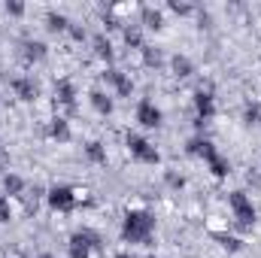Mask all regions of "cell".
Here are the masks:
<instances>
[{
	"instance_id": "6da1fadb",
	"label": "cell",
	"mask_w": 261,
	"mask_h": 258,
	"mask_svg": "<svg viewBox=\"0 0 261 258\" xmlns=\"http://www.w3.org/2000/svg\"><path fill=\"white\" fill-rule=\"evenodd\" d=\"M152 231H155V216L149 210H128L125 213V225H122L125 243H149Z\"/></svg>"
},
{
	"instance_id": "7a4b0ae2",
	"label": "cell",
	"mask_w": 261,
	"mask_h": 258,
	"mask_svg": "<svg viewBox=\"0 0 261 258\" xmlns=\"http://www.w3.org/2000/svg\"><path fill=\"white\" fill-rule=\"evenodd\" d=\"M228 203H231V210H234L237 225H240L243 231H249V228L255 225V207H252V200L246 197V192H231L228 194Z\"/></svg>"
},
{
	"instance_id": "3957f363",
	"label": "cell",
	"mask_w": 261,
	"mask_h": 258,
	"mask_svg": "<svg viewBox=\"0 0 261 258\" xmlns=\"http://www.w3.org/2000/svg\"><path fill=\"white\" fill-rule=\"evenodd\" d=\"M91 249H100V237L94 231H76L70 237V258H91Z\"/></svg>"
},
{
	"instance_id": "277c9868",
	"label": "cell",
	"mask_w": 261,
	"mask_h": 258,
	"mask_svg": "<svg viewBox=\"0 0 261 258\" xmlns=\"http://www.w3.org/2000/svg\"><path fill=\"white\" fill-rule=\"evenodd\" d=\"M128 146H130V155H134L137 161H143V164H158V161H161L158 149H155L146 137H140V134H128Z\"/></svg>"
},
{
	"instance_id": "5b68a950",
	"label": "cell",
	"mask_w": 261,
	"mask_h": 258,
	"mask_svg": "<svg viewBox=\"0 0 261 258\" xmlns=\"http://www.w3.org/2000/svg\"><path fill=\"white\" fill-rule=\"evenodd\" d=\"M49 207L58 210V213H70V210L76 207V192H73L70 186H55V189H49Z\"/></svg>"
},
{
	"instance_id": "8992f818",
	"label": "cell",
	"mask_w": 261,
	"mask_h": 258,
	"mask_svg": "<svg viewBox=\"0 0 261 258\" xmlns=\"http://www.w3.org/2000/svg\"><path fill=\"white\" fill-rule=\"evenodd\" d=\"M137 122H140L143 128H158V125H161V110H158L152 100H140V107H137Z\"/></svg>"
},
{
	"instance_id": "52a82bcc",
	"label": "cell",
	"mask_w": 261,
	"mask_h": 258,
	"mask_svg": "<svg viewBox=\"0 0 261 258\" xmlns=\"http://www.w3.org/2000/svg\"><path fill=\"white\" fill-rule=\"evenodd\" d=\"M195 110H197V125H203L206 119L216 116V104H213V94L210 91H195Z\"/></svg>"
},
{
	"instance_id": "ba28073f",
	"label": "cell",
	"mask_w": 261,
	"mask_h": 258,
	"mask_svg": "<svg viewBox=\"0 0 261 258\" xmlns=\"http://www.w3.org/2000/svg\"><path fill=\"white\" fill-rule=\"evenodd\" d=\"M186 152H189V155H197V158H203V161H210L213 155H219V152H216V146H213L206 137H195V140H189Z\"/></svg>"
},
{
	"instance_id": "9c48e42d",
	"label": "cell",
	"mask_w": 261,
	"mask_h": 258,
	"mask_svg": "<svg viewBox=\"0 0 261 258\" xmlns=\"http://www.w3.org/2000/svg\"><path fill=\"white\" fill-rule=\"evenodd\" d=\"M103 76H107V82H113V88H116L122 97H130V91H134V82H130L125 73H119V70H107Z\"/></svg>"
},
{
	"instance_id": "30bf717a",
	"label": "cell",
	"mask_w": 261,
	"mask_h": 258,
	"mask_svg": "<svg viewBox=\"0 0 261 258\" xmlns=\"http://www.w3.org/2000/svg\"><path fill=\"white\" fill-rule=\"evenodd\" d=\"M12 88H15V94H18L21 100H37V97H40V88H37L34 79H15Z\"/></svg>"
},
{
	"instance_id": "8fae6325",
	"label": "cell",
	"mask_w": 261,
	"mask_h": 258,
	"mask_svg": "<svg viewBox=\"0 0 261 258\" xmlns=\"http://www.w3.org/2000/svg\"><path fill=\"white\" fill-rule=\"evenodd\" d=\"M58 100L64 104L70 113L76 110V88H73V82H67V79H61V82H58Z\"/></svg>"
},
{
	"instance_id": "7c38bea8",
	"label": "cell",
	"mask_w": 261,
	"mask_h": 258,
	"mask_svg": "<svg viewBox=\"0 0 261 258\" xmlns=\"http://www.w3.org/2000/svg\"><path fill=\"white\" fill-rule=\"evenodd\" d=\"M21 55H24V61H43L46 58V46L37 43V40H28V43H21Z\"/></svg>"
},
{
	"instance_id": "4fadbf2b",
	"label": "cell",
	"mask_w": 261,
	"mask_h": 258,
	"mask_svg": "<svg viewBox=\"0 0 261 258\" xmlns=\"http://www.w3.org/2000/svg\"><path fill=\"white\" fill-rule=\"evenodd\" d=\"M88 100H91V107H94L100 116H110V113H113V100H110L103 91H91V94H88Z\"/></svg>"
},
{
	"instance_id": "5bb4252c",
	"label": "cell",
	"mask_w": 261,
	"mask_h": 258,
	"mask_svg": "<svg viewBox=\"0 0 261 258\" xmlns=\"http://www.w3.org/2000/svg\"><path fill=\"white\" fill-rule=\"evenodd\" d=\"M210 237H213V240H216V243H219L222 249H228V252H240V249H243V243H240L237 237H231V234H222V231H213Z\"/></svg>"
},
{
	"instance_id": "9a60e30c",
	"label": "cell",
	"mask_w": 261,
	"mask_h": 258,
	"mask_svg": "<svg viewBox=\"0 0 261 258\" xmlns=\"http://www.w3.org/2000/svg\"><path fill=\"white\" fill-rule=\"evenodd\" d=\"M49 137L52 140H61V143H67L70 140V125H67V119H52V125H49Z\"/></svg>"
},
{
	"instance_id": "2e32d148",
	"label": "cell",
	"mask_w": 261,
	"mask_h": 258,
	"mask_svg": "<svg viewBox=\"0 0 261 258\" xmlns=\"http://www.w3.org/2000/svg\"><path fill=\"white\" fill-rule=\"evenodd\" d=\"M143 24H146L149 31H161V28H164V18H161V12H158V9L143 6Z\"/></svg>"
},
{
	"instance_id": "e0dca14e",
	"label": "cell",
	"mask_w": 261,
	"mask_h": 258,
	"mask_svg": "<svg viewBox=\"0 0 261 258\" xmlns=\"http://www.w3.org/2000/svg\"><path fill=\"white\" fill-rule=\"evenodd\" d=\"M94 55H97L100 61H113V43H110L103 34L94 37Z\"/></svg>"
},
{
	"instance_id": "ac0fdd59",
	"label": "cell",
	"mask_w": 261,
	"mask_h": 258,
	"mask_svg": "<svg viewBox=\"0 0 261 258\" xmlns=\"http://www.w3.org/2000/svg\"><path fill=\"white\" fill-rule=\"evenodd\" d=\"M85 155H88L94 164H107V149H103V143H97V140H91V143L85 146Z\"/></svg>"
},
{
	"instance_id": "d6986e66",
	"label": "cell",
	"mask_w": 261,
	"mask_h": 258,
	"mask_svg": "<svg viewBox=\"0 0 261 258\" xmlns=\"http://www.w3.org/2000/svg\"><path fill=\"white\" fill-rule=\"evenodd\" d=\"M3 189H6V194H21L24 192V179L18 173H6L3 176Z\"/></svg>"
},
{
	"instance_id": "ffe728a7",
	"label": "cell",
	"mask_w": 261,
	"mask_h": 258,
	"mask_svg": "<svg viewBox=\"0 0 261 258\" xmlns=\"http://www.w3.org/2000/svg\"><path fill=\"white\" fill-rule=\"evenodd\" d=\"M206 164H210V170H213V176H216V179H225V176H228V170H231V167H228V161H225L222 155H213Z\"/></svg>"
},
{
	"instance_id": "44dd1931",
	"label": "cell",
	"mask_w": 261,
	"mask_h": 258,
	"mask_svg": "<svg viewBox=\"0 0 261 258\" xmlns=\"http://www.w3.org/2000/svg\"><path fill=\"white\" fill-rule=\"evenodd\" d=\"M173 70H176V76H192L195 73V67H192V61L186 55H176L173 58Z\"/></svg>"
},
{
	"instance_id": "7402d4cb",
	"label": "cell",
	"mask_w": 261,
	"mask_h": 258,
	"mask_svg": "<svg viewBox=\"0 0 261 258\" xmlns=\"http://www.w3.org/2000/svg\"><path fill=\"white\" fill-rule=\"evenodd\" d=\"M46 21H49V31H55V34L70 28V21H67L64 15H58V12H49V15H46Z\"/></svg>"
},
{
	"instance_id": "603a6c76",
	"label": "cell",
	"mask_w": 261,
	"mask_h": 258,
	"mask_svg": "<svg viewBox=\"0 0 261 258\" xmlns=\"http://www.w3.org/2000/svg\"><path fill=\"white\" fill-rule=\"evenodd\" d=\"M243 119H246V125H261V104H249Z\"/></svg>"
},
{
	"instance_id": "cb8c5ba5",
	"label": "cell",
	"mask_w": 261,
	"mask_h": 258,
	"mask_svg": "<svg viewBox=\"0 0 261 258\" xmlns=\"http://www.w3.org/2000/svg\"><path fill=\"white\" fill-rule=\"evenodd\" d=\"M125 43L134 49H143V37H140V28H125Z\"/></svg>"
},
{
	"instance_id": "d4e9b609",
	"label": "cell",
	"mask_w": 261,
	"mask_h": 258,
	"mask_svg": "<svg viewBox=\"0 0 261 258\" xmlns=\"http://www.w3.org/2000/svg\"><path fill=\"white\" fill-rule=\"evenodd\" d=\"M143 58H146V64H161V52H155V49H146V46H143Z\"/></svg>"
},
{
	"instance_id": "484cf974",
	"label": "cell",
	"mask_w": 261,
	"mask_h": 258,
	"mask_svg": "<svg viewBox=\"0 0 261 258\" xmlns=\"http://www.w3.org/2000/svg\"><path fill=\"white\" fill-rule=\"evenodd\" d=\"M170 9H173L176 15H189V12H192V6H189V3H179V0H170Z\"/></svg>"
},
{
	"instance_id": "4316f807",
	"label": "cell",
	"mask_w": 261,
	"mask_h": 258,
	"mask_svg": "<svg viewBox=\"0 0 261 258\" xmlns=\"http://www.w3.org/2000/svg\"><path fill=\"white\" fill-rule=\"evenodd\" d=\"M12 219V210H9V200L0 197V222H9Z\"/></svg>"
},
{
	"instance_id": "83f0119b",
	"label": "cell",
	"mask_w": 261,
	"mask_h": 258,
	"mask_svg": "<svg viewBox=\"0 0 261 258\" xmlns=\"http://www.w3.org/2000/svg\"><path fill=\"white\" fill-rule=\"evenodd\" d=\"M6 12H9V15H24V3L12 0V3H6Z\"/></svg>"
},
{
	"instance_id": "f1b7e54d",
	"label": "cell",
	"mask_w": 261,
	"mask_h": 258,
	"mask_svg": "<svg viewBox=\"0 0 261 258\" xmlns=\"http://www.w3.org/2000/svg\"><path fill=\"white\" fill-rule=\"evenodd\" d=\"M67 31H70V34H73V40H82V37H85V31H82V28H76V24H70V28H67Z\"/></svg>"
},
{
	"instance_id": "f546056e",
	"label": "cell",
	"mask_w": 261,
	"mask_h": 258,
	"mask_svg": "<svg viewBox=\"0 0 261 258\" xmlns=\"http://www.w3.org/2000/svg\"><path fill=\"white\" fill-rule=\"evenodd\" d=\"M167 183H170V186H176V189H182V176H173V173H170V176H167Z\"/></svg>"
},
{
	"instance_id": "4dcf8cb0",
	"label": "cell",
	"mask_w": 261,
	"mask_h": 258,
	"mask_svg": "<svg viewBox=\"0 0 261 258\" xmlns=\"http://www.w3.org/2000/svg\"><path fill=\"white\" fill-rule=\"evenodd\" d=\"M6 161V152H3V140H0V164Z\"/></svg>"
},
{
	"instance_id": "1f68e13d",
	"label": "cell",
	"mask_w": 261,
	"mask_h": 258,
	"mask_svg": "<svg viewBox=\"0 0 261 258\" xmlns=\"http://www.w3.org/2000/svg\"><path fill=\"white\" fill-rule=\"evenodd\" d=\"M119 258H134V255H128V252H122V255H119Z\"/></svg>"
},
{
	"instance_id": "d6a6232c",
	"label": "cell",
	"mask_w": 261,
	"mask_h": 258,
	"mask_svg": "<svg viewBox=\"0 0 261 258\" xmlns=\"http://www.w3.org/2000/svg\"><path fill=\"white\" fill-rule=\"evenodd\" d=\"M146 258H155V255H146Z\"/></svg>"
},
{
	"instance_id": "836d02e7",
	"label": "cell",
	"mask_w": 261,
	"mask_h": 258,
	"mask_svg": "<svg viewBox=\"0 0 261 258\" xmlns=\"http://www.w3.org/2000/svg\"><path fill=\"white\" fill-rule=\"evenodd\" d=\"M43 258H49V255H43Z\"/></svg>"
}]
</instances>
